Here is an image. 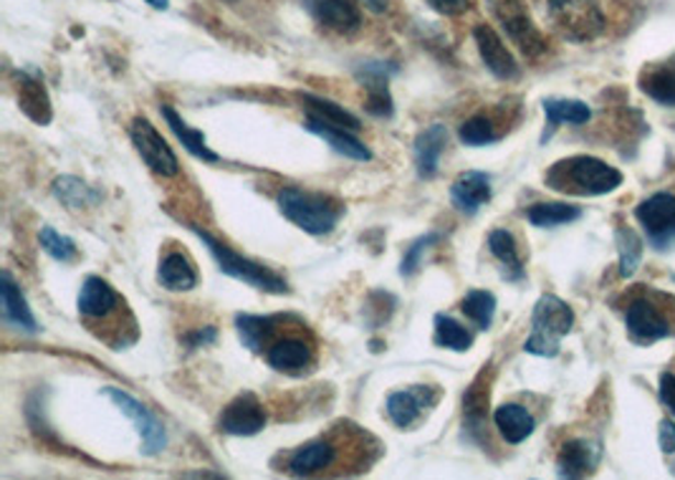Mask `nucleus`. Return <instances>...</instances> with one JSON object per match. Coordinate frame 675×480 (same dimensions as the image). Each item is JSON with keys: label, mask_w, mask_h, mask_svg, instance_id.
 Returning a JSON list of instances; mask_svg holds the SVG:
<instances>
[{"label": "nucleus", "mask_w": 675, "mask_h": 480, "mask_svg": "<svg viewBox=\"0 0 675 480\" xmlns=\"http://www.w3.org/2000/svg\"><path fill=\"white\" fill-rule=\"evenodd\" d=\"M544 180L546 188L564 192V196L595 198L618 190L622 185V172L597 157L577 155L552 165Z\"/></svg>", "instance_id": "obj_1"}, {"label": "nucleus", "mask_w": 675, "mask_h": 480, "mask_svg": "<svg viewBox=\"0 0 675 480\" xmlns=\"http://www.w3.org/2000/svg\"><path fill=\"white\" fill-rule=\"evenodd\" d=\"M276 202L286 221L301 227L309 235L332 233L344 215L342 200L329 196V192L284 188L278 192Z\"/></svg>", "instance_id": "obj_2"}, {"label": "nucleus", "mask_w": 675, "mask_h": 480, "mask_svg": "<svg viewBox=\"0 0 675 480\" xmlns=\"http://www.w3.org/2000/svg\"><path fill=\"white\" fill-rule=\"evenodd\" d=\"M190 231L198 235V238L206 243V248L210 250V256L215 258L218 268L225 276L235 278V281H243L253 286V289L266 291V293H289V286L278 274H274L272 268L256 264V260H251L246 256H241V253H235L231 246H225L223 241H218L210 235L208 231H202L198 225H190Z\"/></svg>", "instance_id": "obj_3"}, {"label": "nucleus", "mask_w": 675, "mask_h": 480, "mask_svg": "<svg viewBox=\"0 0 675 480\" xmlns=\"http://www.w3.org/2000/svg\"><path fill=\"white\" fill-rule=\"evenodd\" d=\"M531 326H534V332L527 339L524 349L529 354H536V357H556L560 354V339L567 336L572 326H575V311L569 309L567 301L544 293L536 301L534 314H531Z\"/></svg>", "instance_id": "obj_4"}, {"label": "nucleus", "mask_w": 675, "mask_h": 480, "mask_svg": "<svg viewBox=\"0 0 675 480\" xmlns=\"http://www.w3.org/2000/svg\"><path fill=\"white\" fill-rule=\"evenodd\" d=\"M554 29L569 41H593L605 29V15L597 0H550Z\"/></svg>", "instance_id": "obj_5"}, {"label": "nucleus", "mask_w": 675, "mask_h": 480, "mask_svg": "<svg viewBox=\"0 0 675 480\" xmlns=\"http://www.w3.org/2000/svg\"><path fill=\"white\" fill-rule=\"evenodd\" d=\"M491 3V11L496 19H499L501 29L506 31L521 54L529 58H536L539 54H544V38L534 23H531L527 8L521 0H488Z\"/></svg>", "instance_id": "obj_6"}, {"label": "nucleus", "mask_w": 675, "mask_h": 480, "mask_svg": "<svg viewBox=\"0 0 675 480\" xmlns=\"http://www.w3.org/2000/svg\"><path fill=\"white\" fill-rule=\"evenodd\" d=\"M130 137L132 145L137 149V155L145 159V165L152 172L163 175V177H175L180 175V163H177V155L173 147L167 145L163 134H159L155 126L150 124L145 116H137L130 126Z\"/></svg>", "instance_id": "obj_7"}, {"label": "nucleus", "mask_w": 675, "mask_h": 480, "mask_svg": "<svg viewBox=\"0 0 675 480\" xmlns=\"http://www.w3.org/2000/svg\"><path fill=\"white\" fill-rule=\"evenodd\" d=\"M104 394L117 404V408L124 412L126 417L132 420V425L140 433L142 445H145L147 455H157V453L165 450V445H167L165 425L159 423L155 415H152V412L147 410V404H142L137 398H132L130 392L120 390V387H107Z\"/></svg>", "instance_id": "obj_8"}, {"label": "nucleus", "mask_w": 675, "mask_h": 480, "mask_svg": "<svg viewBox=\"0 0 675 480\" xmlns=\"http://www.w3.org/2000/svg\"><path fill=\"white\" fill-rule=\"evenodd\" d=\"M264 427H266V410L253 392H243L233 402H228L221 420H218V429L235 437L258 435Z\"/></svg>", "instance_id": "obj_9"}, {"label": "nucleus", "mask_w": 675, "mask_h": 480, "mask_svg": "<svg viewBox=\"0 0 675 480\" xmlns=\"http://www.w3.org/2000/svg\"><path fill=\"white\" fill-rule=\"evenodd\" d=\"M635 215L655 243L668 246L671 241H675V196L671 192H657V196L640 202Z\"/></svg>", "instance_id": "obj_10"}, {"label": "nucleus", "mask_w": 675, "mask_h": 480, "mask_svg": "<svg viewBox=\"0 0 675 480\" xmlns=\"http://www.w3.org/2000/svg\"><path fill=\"white\" fill-rule=\"evenodd\" d=\"M438 402V392L433 387H410V390H398L387 398V415L398 427H412L425 412Z\"/></svg>", "instance_id": "obj_11"}, {"label": "nucleus", "mask_w": 675, "mask_h": 480, "mask_svg": "<svg viewBox=\"0 0 675 480\" xmlns=\"http://www.w3.org/2000/svg\"><path fill=\"white\" fill-rule=\"evenodd\" d=\"M303 8L317 23L334 33H342V36L362 29V13L352 0H303Z\"/></svg>", "instance_id": "obj_12"}, {"label": "nucleus", "mask_w": 675, "mask_h": 480, "mask_svg": "<svg viewBox=\"0 0 675 480\" xmlns=\"http://www.w3.org/2000/svg\"><path fill=\"white\" fill-rule=\"evenodd\" d=\"M474 38H476L478 54L480 58H484L486 69L491 71L496 79H504V81L517 79L519 76L517 58H513L511 51L506 48L501 36L491 29V25H476Z\"/></svg>", "instance_id": "obj_13"}, {"label": "nucleus", "mask_w": 675, "mask_h": 480, "mask_svg": "<svg viewBox=\"0 0 675 480\" xmlns=\"http://www.w3.org/2000/svg\"><path fill=\"white\" fill-rule=\"evenodd\" d=\"M626 322H628L630 339L640 344V347H648V344H653L657 339H665V336H671L673 332L668 319H665L661 314V309H657L651 301L632 303Z\"/></svg>", "instance_id": "obj_14"}, {"label": "nucleus", "mask_w": 675, "mask_h": 480, "mask_svg": "<svg viewBox=\"0 0 675 480\" xmlns=\"http://www.w3.org/2000/svg\"><path fill=\"white\" fill-rule=\"evenodd\" d=\"M124 306V301L120 299L112 286H109L104 278L89 276L84 281L79 291V314L91 319V322H101V319H109L114 311H120Z\"/></svg>", "instance_id": "obj_15"}, {"label": "nucleus", "mask_w": 675, "mask_h": 480, "mask_svg": "<svg viewBox=\"0 0 675 480\" xmlns=\"http://www.w3.org/2000/svg\"><path fill=\"white\" fill-rule=\"evenodd\" d=\"M449 145V130L443 124H430L428 130L418 134L412 157H416V170L420 180H433L441 167V157Z\"/></svg>", "instance_id": "obj_16"}, {"label": "nucleus", "mask_w": 675, "mask_h": 480, "mask_svg": "<svg viewBox=\"0 0 675 480\" xmlns=\"http://www.w3.org/2000/svg\"><path fill=\"white\" fill-rule=\"evenodd\" d=\"M494 190H491V175L486 172H463L458 175V180L451 185V200L455 210H461V213L474 215L478 213L480 208L486 205L488 200H491Z\"/></svg>", "instance_id": "obj_17"}, {"label": "nucleus", "mask_w": 675, "mask_h": 480, "mask_svg": "<svg viewBox=\"0 0 675 480\" xmlns=\"http://www.w3.org/2000/svg\"><path fill=\"white\" fill-rule=\"evenodd\" d=\"M303 126H307L311 134H317V137H322L329 147H332L334 152H340V155H344V157L357 159V163H367V159H373V152H369V147L362 139L354 137V132H350V130L327 124V122L317 120V116H309V114H307V120H303Z\"/></svg>", "instance_id": "obj_18"}, {"label": "nucleus", "mask_w": 675, "mask_h": 480, "mask_svg": "<svg viewBox=\"0 0 675 480\" xmlns=\"http://www.w3.org/2000/svg\"><path fill=\"white\" fill-rule=\"evenodd\" d=\"M15 94H19V107L21 112L33 120L36 124H48L51 116H54V109H51V97L41 79L36 76L19 71V83H15Z\"/></svg>", "instance_id": "obj_19"}, {"label": "nucleus", "mask_w": 675, "mask_h": 480, "mask_svg": "<svg viewBox=\"0 0 675 480\" xmlns=\"http://www.w3.org/2000/svg\"><path fill=\"white\" fill-rule=\"evenodd\" d=\"M266 359L276 372H301L311 365L314 351H311V344L299 339V336H286V339H278L268 347Z\"/></svg>", "instance_id": "obj_20"}, {"label": "nucleus", "mask_w": 675, "mask_h": 480, "mask_svg": "<svg viewBox=\"0 0 675 480\" xmlns=\"http://www.w3.org/2000/svg\"><path fill=\"white\" fill-rule=\"evenodd\" d=\"M0 297H3V316L8 319V322L23 328V332H29V334L38 332L36 316H33L29 301H25L23 291H21V286L13 281V276L8 271H3V276H0Z\"/></svg>", "instance_id": "obj_21"}, {"label": "nucleus", "mask_w": 675, "mask_h": 480, "mask_svg": "<svg viewBox=\"0 0 675 480\" xmlns=\"http://www.w3.org/2000/svg\"><path fill=\"white\" fill-rule=\"evenodd\" d=\"M597 460H600V448L589 440H569L564 443L556 458V468H560L562 478H585L593 473Z\"/></svg>", "instance_id": "obj_22"}, {"label": "nucleus", "mask_w": 675, "mask_h": 480, "mask_svg": "<svg viewBox=\"0 0 675 480\" xmlns=\"http://www.w3.org/2000/svg\"><path fill=\"white\" fill-rule=\"evenodd\" d=\"M336 462V448L327 440H314L303 445L289 460V473L299 478H309L322 473V470L332 468Z\"/></svg>", "instance_id": "obj_23"}, {"label": "nucleus", "mask_w": 675, "mask_h": 480, "mask_svg": "<svg viewBox=\"0 0 675 480\" xmlns=\"http://www.w3.org/2000/svg\"><path fill=\"white\" fill-rule=\"evenodd\" d=\"M286 322V316H253V314H241L235 316V328H239V336L243 342V347L251 351H261L264 347H272V336L278 332V326Z\"/></svg>", "instance_id": "obj_24"}, {"label": "nucleus", "mask_w": 675, "mask_h": 480, "mask_svg": "<svg viewBox=\"0 0 675 480\" xmlns=\"http://www.w3.org/2000/svg\"><path fill=\"white\" fill-rule=\"evenodd\" d=\"M157 281L163 289L175 293L192 291L198 286V271L196 266L190 264L188 256H182V253H170V256L163 258V264L157 268Z\"/></svg>", "instance_id": "obj_25"}, {"label": "nucleus", "mask_w": 675, "mask_h": 480, "mask_svg": "<svg viewBox=\"0 0 675 480\" xmlns=\"http://www.w3.org/2000/svg\"><path fill=\"white\" fill-rule=\"evenodd\" d=\"M159 112H163V116H165V122H167V126H170L173 130V134L177 139L182 142V147L190 152L192 157H198V159H202V163H218V157L213 149L208 147V142H206V134H202L200 130H192V126L182 120L180 114L175 112V109L170 107V104H163L159 107Z\"/></svg>", "instance_id": "obj_26"}, {"label": "nucleus", "mask_w": 675, "mask_h": 480, "mask_svg": "<svg viewBox=\"0 0 675 480\" xmlns=\"http://www.w3.org/2000/svg\"><path fill=\"white\" fill-rule=\"evenodd\" d=\"M640 89L663 107H675V56L671 62L648 66L640 74Z\"/></svg>", "instance_id": "obj_27"}, {"label": "nucleus", "mask_w": 675, "mask_h": 480, "mask_svg": "<svg viewBox=\"0 0 675 480\" xmlns=\"http://www.w3.org/2000/svg\"><path fill=\"white\" fill-rule=\"evenodd\" d=\"M494 423L499 427L504 440L511 445L524 443L536 427L531 412L527 408H521V404H501V408L494 412Z\"/></svg>", "instance_id": "obj_28"}, {"label": "nucleus", "mask_w": 675, "mask_h": 480, "mask_svg": "<svg viewBox=\"0 0 675 480\" xmlns=\"http://www.w3.org/2000/svg\"><path fill=\"white\" fill-rule=\"evenodd\" d=\"M301 101H303V107H307L309 116H317V120H322L327 124H334V126H342V130H350V132L362 130V122L357 120V116L347 112L344 107L334 104V101H329L324 97H314V94H303Z\"/></svg>", "instance_id": "obj_29"}, {"label": "nucleus", "mask_w": 675, "mask_h": 480, "mask_svg": "<svg viewBox=\"0 0 675 480\" xmlns=\"http://www.w3.org/2000/svg\"><path fill=\"white\" fill-rule=\"evenodd\" d=\"M544 114H546V126L554 132L560 124L579 126L589 122L593 109H589L585 101H575V99H546Z\"/></svg>", "instance_id": "obj_30"}, {"label": "nucleus", "mask_w": 675, "mask_h": 480, "mask_svg": "<svg viewBox=\"0 0 675 480\" xmlns=\"http://www.w3.org/2000/svg\"><path fill=\"white\" fill-rule=\"evenodd\" d=\"M54 196L56 200H62L66 208L71 210H81V208H89L95 205V202H99V192L95 188H89L87 182L79 180V177L74 175H62L54 180Z\"/></svg>", "instance_id": "obj_31"}, {"label": "nucleus", "mask_w": 675, "mask_h": 480, "mask_svg": "<svg viewBox=\"0 0 675 480\" xmlns=\"http://www.w3.org/2000/svg\"><path fill=\"white\" fill-rule=\"evenodd\" d=\"M488 248H491L494 256L501 260L506 278H511V281L524 278V266H521L517 241H513V235L509 231H494L488 235Z\"/></svg>", "instance_id": "obj_32"}, {"label": "nucleus", "mask_w": 675, "mask_h": 480, "mask_svg": "<svg viewBox=\"0 0 675 480\" xmlns=\"http://www.w3.org/2000/svg\"><path fill=\"white\" fill-rule=\"evenodd\" d=\"M435 344L441 349L451 351H468L474 347V334L466 326L455 322L449 314H435Z\"/></svg>", "instance_id": "obj_33"}, {"label": "nucleus", "mask_w": 675, "mask_h": 480, "mask_svg": "<svg viewBox=\"0 0 675 480\" xmlns=\"http://www.w3.org/2000/svg\"><path fill=\"white\" fill-rule=\"evenodd\" d=\"M582 210L577 205H567V202H536L527 210V217L531 225L536 227H554L577 221Z\"/></svg>", "instance_id": "obj_34"}, {"label": "nucleus", "mask_w": 675, "mask_h": 480, "mask_svg": "<svg viewBox=\"0 0 675 480\" xmlns=\"http://www.w3.org/2000/svg\"><path fill=\"white\" fill-rule=\"evenodd\" d=\"M461 309H463V314H466L478 328H491L494 314H496V297L491 291L474 289V291H468L466 299L461 301Z\"/></svg>", "instance_id": "obj_35"}, {"label": "nucleus", "mask_w": 675, "mask_h": 480, "mask_svg": "<svg viewBox=\"0 0 675 480\" xmlns=\"http://www.w3.org/2000/svg\"><path fill=\"white\" fill-rule=\"evenodd\" d=\"M38 243H41V248H44L51 258L58 260V264H71V260L79 256V248H76V243L69 238V235L56 233L51 225L41 227Z\"/></svg>", "instance_id": "obj_36"}, {"label": "nucleus", "mask_w": 675, "mask_h": 480, "mask_svg": "<svg viewBox=\"0 0 675 480\" xmlns=\"http://www.w3.org/2000/svg\"><path fill=\"white\" fill-rule=\"evenodd\" d=\"M458 137H461L463 145H468V147H484V145H491V142L499 139V132H496V126H494L491 120H488V116L478 114V116H471V120L461 124Z\"/></svg>", "instance_id": "obj_37"}, {"label": "nucleus", "mask_w": 675, "mask_h": 480, "mask_svg": "<svg viewBox=\"0 0 675 480\" xmlns=\"http://www.w3.org/2000/svg\"><path fill=\"white\" fill-rule=\"evenodd\" d=\"M615 238H618V248H620V276L630 278L638 271L640 258H643V243H640V238L630 231V227H620Z\"/></svg>", "instance_id": "obj_38"}, {"label": "nucleus", "mask_w": 675, "mask_h": 480, "mask_svg": "<svg viewBox=\"0 0 675 480\" xmlns=\"http://www.w3.org/2000/svg\"><path fill=\"white\" fill-rule=\"evenodd\" d=\"M367 101L365 109L377 120H387V116H392L395 104H392V94L390 87L387 83H367Z\"/></svg>", "instance_id": "obj_39"}, {"label": "nucleus", "mask_w": 675, "mask_h": 480, "mask_svg": "<svg viewBox=\"0 0 675 480\" xmlns=\"http://www.w3.org/2000/svg\"><path fill=\"white\" fill-rule=\"evenodd\" d=\"M438 241H441V235L428 233V235H423V238H418L416 243H412V246L408 248V253H405L402 264H400V276H405V278L416 276L418 268H420V260H423V253L428 248H433Z\"/></svg>", "instance_id": "obj_40"}, {"label": "nucleus", "mask_w": 675, "mask_h": 480, "mask_svg": "<svg viewBox=\"0 0 675 480\" xmlns=\"http://www.w3.org/2000/svg\"><path fill=\"white\" fill-rule=\"evenodd\" d=\"M215 339H218V328L215 326H202V328H196V332L185 334L182 344L192 351V349L208 347V344H213Z\"/></svg>", "instance_id": "obj_41"}, {"label": "nucleus", "mask_w": 675, "mask_h": 480, "mask_svg": "<svg viewBox=\"0 0 675 480\" xmlns=\"http://www.w3.org/2000/svg\"><path fill=\"white\" fill-rule=\"evenodd\" d=\"M428 5L441 15H463L471 8V0H428Z\"/></svg>", "instance_id": "obj_42"}, {"label": "nucleus", "mask_w": 675, "mask_h": 480, "mask_svg": "<svg viewBox=\"0 0 675 480\" xmlns=\"http://www.w3.org/2000/svg\"><path fill=\"white\" fill-rule=\"evenodd\" d=\"M657 440H661L663 453H675V423H673V420H663L661 429H657Z\"/></svg>", "instance_id": "obj_43"}, {"label": "nucleus", "mask_w": 675, "mask_h": 480, "mask_svg": "<svg viewBox=\"0 0 675 480\" xmlns=\"http://www.w3.org/2000/svg\"><path fill=\"white\" fill-rule=\"evenodd\" d=\"M661 400L665 402V408H668L675 415V375L665 372L661 377Z\"/></svg>", "instance_id": "obj_44"}, {"label": "nucleus", "mask_w": 675, "mask_h": 480, "mask_svg": "<svg viewBox=\"0 0 675 480\" xmlns=\"http://www.w3.org/2000/svg\"><path fill=\"white\" fill-rule=\"evenodd\" d=\"M362 3H365L369 11H375V13H383L387 8V0H362Z\"/></svg>", "instance_id": "obj_45"}, {"label": "nucleus", "mask_w": 675, "mask_h": 480, "mask_svg": "<svg viewBox=\"0 0 675 480\" xmlns=\"http://www.w3.org/2000/svg\"><path fill=\"white\" fill-rule=\"evenodd\" d=\"M152 8H157V11H167V5H170V0H147Z\"/></svg>", "instance_id": "obj_46"}]
</instances>
